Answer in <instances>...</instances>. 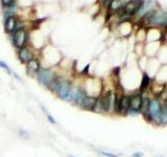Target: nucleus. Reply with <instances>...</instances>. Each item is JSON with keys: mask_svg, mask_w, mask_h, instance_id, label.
Here are the masks:
<instances>
[{"mask_svg": "<svg viewBox=\"0 0 167 157\" xmlns=\"http://www.w3.org/2000/svg\"><path fill=\"white\" fill-rule=\"evenodd\" d=\"M154 9H156V2L154 0H144L143 4L141 5V7H140V9L138 11V13L133 17L132 21H134L133 23H138L139 21L141 20L147 13L150 12V11Z\"/></svg>", "mask_w": 167, "mask_h": 157, "instance_id": "4", "label": "nucleus"}, {"mask_svg": "<svg viewBox=\"0 0 167 157\" xmlns=\"http://www.w3.org/2000/svg\"><path fill=\"white\" fill-rule=\"evenodd\" d=\"M18 59L19 61L22 63V64H26L28 61H30L32 58H35V50H34V47H32L30 45H26L24 47H21L18 49L17 52Z\"/></svg>", "mask_w": 167, "mask_h": 157, "instance_id": "6", "label": "nucleus"}, {"mask_svg": "<svg viewBox=\"0 0 167 157\" xmlns=\"http://www.w3.org/2000/svg\"><path fill=\"white\" fill-rule=\"evenodd\" d=\"M19 136L22 138V139H28L29 137V134H28V132L27 131H25V130H20L19 131Z\"/></svg>", "mask_w": 167, "mask_h": 157, "instance_id": "22", "label": "nucleus"}, {"mask_svg": "<svg viewBox=\"0 0 167 157\" xmlns=\"http://www.w3.org/2000/svg\"><path fill=\"white\" fill-rule=\"evenodd\" d=\"M165 12H166V13H167V7H166V11H165Z\"/></svg>", "mask_w": 167, "mask_h": 157, "instance_id": "30", "label": "nucleus"}, {"mask_svg": "<svg viewBox=\"0 0 167 157\" xmlns=\"http://www.w3.org/2000/svg\"><path fill=\"white\" fill-rule=\"evenodd\" d=\"M57 76L55 72L53 71L52 68H49V67H42L39 72L37 73V81L38 83L44 87L49 88L50 87V84H51L52 80L55 78V76Z\"/></svg>", "mask_w": 167, "mask_h": 157, "instance_id": "3", "label": "nucleus"}, {"mask_svg": "<svg viewBox=\"0 0 167 157\" xmlns=\"http://www.w3.org/2000/svg\"><path fill=\"white\" fill-rule=\"evenodd\" d=\"M142 156H143V154H142V153H139V152L133 154V157H142Z\"/></svg>", "mask_w": 167, "mask_h": 157, "instance_id": "27", "label": "nucleus"}, {"mask_svg": "<svg viewBox=\"0 0 167 157\" xmlns=\"http://www.w3.org/2000/svg\"><path fill=\"white\" fill-rule=\"evenodd\" d=\"M143 1L144 0H129V1H127V3H125V5H124L122 12L133 19V17L138 13V11L140 9L141 5L143 4Z\"/></svg>", "mask_w": 167, "mask_h": 157, "instance_id": "5", "label": "nucleus"}, {"mask_svg": "<svg viewBox=\"0 0 167 157\" xmlns=\"http://www.w3.org/2000/svg\"><path fill=\"white\" fill-rule=\"evenodd\" d=\"M163 106L161 103L159 102V99H153L149 101V107L147 110L146 114H144V116H146V118L153 119L155 122H160V118H161V114L163 111Z\"/></svg>", "mask_w": 167, "mask_h": 157, "instance_id": "2", "label": "nucleus"}, {"mask_svg": "<svg viewBox=\"0 0 167 157\" xmlns=\"http://www.w3.org/2000/svg\"><path fill=\"white\" fill-rule=\"evenodd\" d=\"M125 3H127V0H112L107 6L108 13L110 15L118 14L123 9Z\"/></svg>", "mask_w": 167, "mask_h": 157, "instance_id": "13", "label": "nucleus"}, {"mask_svg": "<svg viewBox=\"0 0 167 157\" xmlns=\"http://www.w3.org/2000/svg\"><path fill=\"white\" fill-rule=\"evenodd\" d=\"M146 27L145 26H139L138 30L136 32V41L137 43H145L146 41Z\"/></svg>", "mask_w": 167, "mask_h": 157, "instance_id": "18", "label": "nucleus"}, {"mask_svg": "<svg viewBox=\"0 0 167 157\" xmlns=\"http://www.w3.org/2000/svg\"><path fill=\"white\" fill-rule=\"evenodd\" d=\"M96 101H97V97L92 95H86V97L83 99V102L81 104V107L83 108L84 110H90L93 111L94 107H95Z\"/></svg>", "mask_w": 167, "mask_h": 157, "instance_id": "16", "label": "nucleus"}, {"mask_svg": "<svg viewBox=\"0 0 167 157\" xmlns=\"http://www.w3.org/2000/svg\"><path fill=\"white\" fill-rule=\"evenodd\" d=\"M166 108H167V101H166Z\"/></svg>", "mask_w": 167, "mask_h": 157, "instance_id": "29", "label": "nucleus"}, {"mask_svg": "<svg viewBox=\"0 0 167 157\" xmlns=\"http://www.w3.org/2000/svg\"><path fill=\"white\" fill-rule=\"evenodd\" d=\"M162 41H156V42H147L144 43V55L147 58H154L157 55L160 47L162 46Z\"/></svg>", "mask_w": 167, "mask_h": 157, "instance_id": "7", "label": "nucleus"}, {"mask_svg": "<svg viewBox=\"0 0 167 157\" xmlns=\"http://www.w3.org/2000/svg\"><path fill=\"white\" fill-rule=\"evenodd\" d=\"M71 86H72V83L69 81V80H66V78H63V81L61 83L60 87L58 88V90L55 92V94L62 99H66L67 95H68V93H69L70 89H71Z\"/></svg>", "mask_w": 167, "mask_h": 157, "instance_id": "12", "label": "nucleus"}, {"mask_svg": "<svg viewBox=\"0 0 167 157\" xmlns=\"http://www.w3.org/2000/svg\"><path fill=\"white\" fill-rule=\"evenodd\" d=\"M25 66H26V73H27V76H37V73L39 72V70L42 68V67H41L40 60H39V58H37V57L32 58L30 61L27 62L25 64Z\"/></svg>", "mask_w": 167, "mask_h": 157, "instance_id": "9", "label": "nucleus"}, {"mask_svg": "<svg viewBox=\"0 0 167 157\" xmlns=\"http://www.w3.org/2000/svg\"><path fill=\"white\" fill-rule=\"evenodd\" d=\"M41 107H42V109H43V111H44V112H46L47 118H48V120H49V122H51V124H55V122H55V119L53 118V117H52L51 115H50V114H49V113H47V111L45 110V108H44L43 106H41Z\"/></svg>", "mask_w": 167, "mask_h": 157, "instance_id": "24", "label": "nucleus"}, {"mask_svg": "<svg viewBox=\"0 0 167 157\" xmlns=\"http://www.w3.org/2000/svg\"><path fill=\"white\" fill-rule=\"evenodd\" d=\"M146 41L147 42H156V41H162L163 34L162 29L159 27H146Z\"/></svg>", "mask_w": 167, "mask_h": 157, "instance_id": "10", "label": "nucleus"}, {"mask_svg": "<svg viewBox=\"0 0 167 157\" xmlns=\"http://www.w3.org/2000/svg\"><path fill=\"white\" fill-rule=\"evenodd\" d=\"M133 25H135V24L133 23L132 20L123 21V22L117 24V29L121 37H129L133 32Z\"/></svg>", "mask_w": 167, "mask_h": 157, "instance_id": "15", "label": "nucleus"}, {"mask_svg": "<svg viewBox=\"0 0 167 157\" xmlns=\"http://www.w3.org/2000/svg\"><path fill=\"white\" fill-rule=\"evenodd\" d=\"M130 110V95L123 94L120 97H118V107H117V112L120 114H127Z\"/></svg>", "mask_w": 167, "mask_h": 157, "instance_id": "14", "label": "nucleus"}, {"mask_svg": "<svg viewBox=\"0 0 167 157\" xmlns=\"http://www.w3.org/2000/svg\"><path fill=\"white\" fill-rule=\"evenodd\" d=\"M89 67H90V65H87V66L85 67V69L83 70V73H87V72H88V70H89Z\"/></svg>", "mask_w": 167, "mask_h": 157, "instance_id": "28", "label": "nucleus"}, {"mask_svg": "<svg viewBox=\"0 0 167 157\" xmlns=\"http://www.w3.org/2000/svg\"><path fill=\"white\" fill-rule=\"evenodd\" d=\"M86 95H87L86 90L81 87H78V90H77V93H76V96H75L74 103L77 105V106H81V102H83V99L86 97Z\"/></svg>", "mask_w": 167, "mask_h": 157, "instance_id": "19", "label": "nucleus"}, {"mask_svg": "<svg viewBox=\"0 0 167 157\" xmlns=\"http://www.w3.org/2000/svg\"><path fill=\"white\" fill-rule=\"evenodd\" d=\"M142 106V95L140 93H136L130 96V110L129 112L132 114L139 113Z\"/></svg>", "mask_w": 167, "mask_h": 157, "instance_id": "8", "label": "nucleus"}, {"mask_svg": "<svg viewBox=\"0 0 167 157\" xmlns=\"http://www.w3.org/2000/svg\"><path fill=\"white\" fill-rule=\"evenodd\" d=\"M150 86V76H148V73L144 72L142 76V81H141V86H140V90L143 93V91L145 89H147V87Z\"/></svg>", "mask_w": 167, "mask_h": 157, "instance_id": "20", "label": "nucleus"}, {"mask_svg": "<svg viewBox=\"0 0 167 157\" xmlns=\"http://www.w3.org/2000/svg\"><path fill=\"white\" fill-rule=\"evenodd\" d=\"M0 2L3 7H9L16 4V0H0Z\"/></svg>", "mask_w": 167, "mask_h": 157, "instance_id": "21", "label": "nucleus"}, {"mask_svg": "<svg viewBox=\"0 0 167 157\" xmlns=\"http://www.w3.org/2000/svg\"><path fill=\"white\" fill-rule=\"evenodd\" d=\"M29 30L26 27H21V28L16 29L14 34L12 35V43L15 48H21L29 44Z\"/></svg>", "mask_w": 167, "mask_h": 157, "instance_id": "1", "label": "nucleus"}, {"mask_svg": "<svg viewBox=\"0 0 167 157\" xmlns=\"http://www.w3.org/2000/svg\"><path fill=\"white\" fill-rule=\"evenodd\" d=\"M166 89V84L164 83H160V82L156 81L155 83L150 84V90L155 94L156 96H159L163 91Z\"/></svg>", "mask_w": 167, "mask_h": 157, "instance_id": "17", "label": "nucleus"}, {"mask_svg": "<svg viewBox=\"0 0 167 157\" xmlns=\"http://www.w3.org/2000/svg\"><path fill=\"white\" fill-rule=\"evenodd\" d=\"M70 157H74V156H70Z\"/></svg>", "mask_w": 167, "mask_h": 157, "instance_id": "31", "label": "nucleus"}, {"mask_svg": "<svg viewBox=\"0 0 167 157\" xmlns=\"http://www.w3.org/2000/svg\"><path fill=\"white\" fill-rule=\"evenodd\" d=\"M100 154L108 157H119V155H115V154H112V153H108V152H102V151L100 152Z\"/></svg>", "mask_w": 167, "mask_h": 157, "instance_id": "25", "label": "nucleus"}, {"mask_svg": "<svg viewBox=\"0 0 167 157\" xmlns=\"http://www.w3.org/2000/svg\"><path fill=\"white\" fill-rule=\"evenodd\" d=\"M111 1H112V0H99V2H100L104 6H106V9H107L108 4H109Z\"/></svg>", "mask_w": 167, "mask_h": 157, "instance_id": "26", "label": "nucleus"}, {"mask_svg": "<svg viewBox=\"0 0 167 157\" xmlns=\"http://www.w3.org/2000/svg\"><path fill=\"white\" fill-rule=\"evenodd\" d=\"M0 67H1V68H3V69L5 70V71H6V72H7V73H9V74L12 73V70H11V68H9V65L6 64L5 62L0 61Z\"/></svg>", "mask_w": 167, "mask_h": 157, "instance_id": "23", "label": "nucleus"}, {"mask_svg": "<svg viewBox=\"0 0 167 157\" xmlns=\"http://www.w3.org/2000/svg\"><path fill=\"white\" fill-rule=\"evenodd\" d=\"M18 22H19V18L17 16H9L4 19V32L7 35L12 36L14 32L17 29Z\"/></svg>", "mask_w": 167, "mask_h": 157, "instance_id": "11", "label": "nucleus"}]
</instances>
